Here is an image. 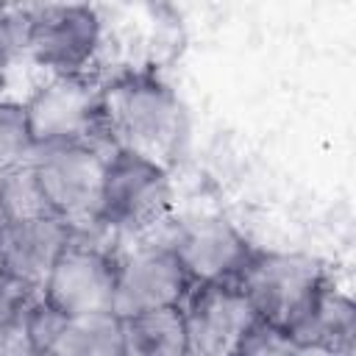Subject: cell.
Segmentation results:
<instances>
[{
  "label": "cell",
  "instance_id": "17",
  "mask_svg": "<svg viewBox=\"0 0 356 356\" xmlns=\"http://www.w3.org/2000/svg\"><path fill=\"white\" fill-rule=\"evenodd\" d=\"M292 339L264 323H256L231 356H289Z\"/></svg>",
  "mask_w": 356,
  "mask_h": 356
},
{
  "label": "cell",
  "instance_id": "4",
  "mask_svg": "<svg viewBox=\"0 0 356 356\" xmlns=\"http://www.w3.org/2000/svg\"><path fill=\"white\" fill-rule=\"evenodd\" d=\"M108 153L100 145H58L36 150L31 159L50 214L67 222L72 234L97 228Z\"/></svg>",
  "mask_w": 356,
  "mask_h": 356
},
{
  "label": "cell",
  "instance_id": "11",
  "mask_svg": "<svg viewBox=\"0 0 356 356\" xmlns=\"http://www.w3.org/2000/svg\"><path fill=\"white\" fill-rule=\"evenodd\" d=\"M72 228L53 214L0 225V250L6 278L31 295H39L56 259L72 239Z\"/></svg>",
  "mask_w": 356,
  "mask_h": 356
},
{
  "label": "cell",
  "instance_id": "18",
  "mask_svg": "<svg viewBox=\"0 0 356 356\" xmlns=\"http://www.w3.org/2000/svg\"><path fill=\"white\" fill-rule=\"evenodd\" d=\"M36 295L25 292L22 286H17L14 281H0V342L17 331L22 325V314L28 309V303L33 300Z\"/></svg>",
  "mask_w": 356,
  "mask_h": 356
},
{
  "label": "cell",
  "instance_id": "19",
  "mask_svg": "<svg viewBox=\"0 0 356 356\" xmlns=\"http://www.w3.org/2000/svg\"><path fill=\"white\" fill-rule=\"evenodd\" d=\"M0 356H44V353L31 342V337H28L25 328L19 325L17 331H11V334L0 342Z\"/></svg>",
  "mask_w": 356,
  "mask_h": 356
},
{
  "label": "cell",
  "instance_id": "20",
  "mask_svg": "<svg viewBox=\"0 0 356 356\" xmlns=\"http://www.w3.org/2000/svg\"><path fill=\"white\" fill-rule=\"evenodd\" d=\"M289 356H348V353H339V350H334V348L314 345V342H292Z\"/></svg>",
  "mask_w": 356,
  "mask_h": 356
},
{
  "label": "cell",
  "instance_id": "22",
  "mask_svg": "<svg viewBox=\"0 0 356 356\" xmlns=\"http://www.w3.org/2000/svg\"><path fill=\"white\" fill-rule=\"evenodd\" d=\"M3 83H6V70L0 67V92H3Z\"/></svg>",
  "mask_w": 356,
  "mask_h": 356
},
{
  "label": "cell",
  "instance_id": "21",
  "mask_svg": "<svg viewBox=\"0 0 356 356\" xmlns=\"http://www.w3.org/2000/svg\"><path fill=\"white\" fill-rule=\"evenodd\" d=\"M0 281H6V261H3V250H0Z\"/></svg>",
  "mask_w": 356,
  "mask_h": 356
},
{
  "label": "cell",
  "instance_id": "5",
  "mask_svg": "<svg viewBox=\"0 0 356 356\" xmlns=\"http://www.w3.org/2000/svg\"><path fill=\"white\" fill-rule=\"evenodd\" d=\"M172 203L170 167L114 147L106 159L97 228L139 234L164 220Z\"/></svg>",
  "mask_w": 356,
  "mask_h": 356
},
{
  "label": "cell",
  "instance_id": "7",
  "mask_svg": "<svg viewBox=\"0 0 356 356\" xmlns=\"http://www.w3.org/2000/svg\"><path fill=\"white\" fill-rule=\"evenodd\" d=\"M103 42V22L92 6L31 8L25 56L47 75H86Z\"/></svg>",
  "mask_w": 356,
  "mask_h": 356
},
{
  "label": "cell",
  "instance_id": "13",
  "mask_svg": "<svg viewBox=\"0 0 356 356\" xmlns=\"http://www.w3.org/2000/svg\"><path fill=\"white\" fill-rule=\"evenodd\" d=\"M128 356H189L181 306L122 320Z\"/></svg>",
  "mask_w": 356,
  "mask_h": 356
},
{
  "label": "cell",
  "instance_id": "14",
  "mask_svg": "<svg viewBox=\"0 0 356 356\" xmlns=\"http://www.w3.org/2000/svg\"><path fill=\"white\" fill-rule=\"evenodd\" d=\"M50 356H128L122 320L111 312L67 320Z\"/></svg>",
  "mask_w": 356,
  "mask_h": 356
},
{
  "label": "cell",
  "instance_id": "15",
  "mask_svg": "<svg viewBox=\"0 0 356 356\" xmlns=\"http://www.w3.org/2000/svg\"><path fill=\"white\" fill-rule=\"evenodd\" d=\"M50 214L31 161L0 172V225Z\"/></svg>",
  "mask_w": 356,
  "mask_h": 356
},
{
  "label": "cell",
  "instance_id": "6",
  "mask_svg": "<svg viewBox=\"0 0 356 356\" xmlns=\"http://www.w3.org/2000/svg\"><path fill=\"white\" fill-rule=\"evenodd\" d=\"M114 281L117 259L100 245L75 234L56 259L39 298L64 320L108 314L114 306Z\"/></svg>",
  "mask_w": 356,
  "mask_h": 356
},
{
  "label": "cell",
  "instance_id": "8",
  "mask_svg": "<svg viewBox=\"0 0 356 356\" xmlns=\"http://www.w3.org/2000/svg\"><path fill=\"white\" fill-rule=\"evenodd\" d=\"M189 286L192 281L167 242L142 245L117 259L111 312L120 320H128L145 312L181 306L189 295Z\"/></svg>",
  "mask_w": 356,
  "mask_h": 356
},
{
  "label": "cell",
  "instance_id": "2",
  "mask_svg": "<svg viewBox=\"0 0 356 356\" xmlns=\"http://www.w3.org/2000/svg\"><path fill=\"white\" fill-rule=\"evenodd\" d=\"M22 108L36 150L58 145H100L111 150L103 89L89 75H47Z\"/></svg>",
  "mask_w": 356,
  "mask_h": 356
},
{
  "label": "cell",
  "instance_id": "12",
  "mask_svg": "<svg viewBox=\"0 0 356 356\" xmlns=\"http://www.w3.org/2000/svg\"><path fill=\"white\" fill-rule=\"evenodd\" d=\"M353 337H356V306L350 295L339 289L331 281V275H325L306 320L292 334V342H314L353 356Z\"/></svg>",
  "mask_w": 356,
  "mask_h": 356
},
{
  "label": "cell",
  "instance_id": "3",
  "mask_svg": "<svg viewBox=\"0 0 356 356\" xmlns=\"http://www.w3.org/2000/svg\"><path fill=\"white\" fill-rule=\"evenodd\" d=\"M325 275V267L309 256L253 253L234 284L248 298L259 323L292 339L298 325L306 320Z\"/></svg>",
  "mask_w": 356,
  "mask_h": 356
},
{
  "label": "cell",
  "instance_id": "9",
  "mask_svg": "<svg viewBox=\"0 0 356 356\" xmlns=\"http://www.w3.org/2000/svg\"><path fill=\"white\" fill-rule=\"evenodd\" d=\"M181 312L189 356H231L259 323L236 284H195Z\"/></svg>",
  "mask_w": 356,
  "mask_h": 356
},
{
  "label": "cell",
  "instance_id": "10",
  "mask_svg": "<svg viewBox=\"0 0 356 356\" xmlns=\"http://www.w3.org/2000/svg\"><path fill=\"white\" fill-rule=\"evenodd\" d=\"M192 284H234L253 256L242 231L222 214H200L167 242Z\"/></svg>",
  "mask_w": 356,
  "mask_h": 356
},
{
  "label": "cell",
  "instance_id": "1",
  "mask_svg": "<svg viewBox=\"0 0 356 356\" xmlns=\"http://www.w3.org/2000/svg\"><path fill=\"white\" fill-rule=\"evenodd\" d=\"M111 150H131L170 167L186 139V111L178 95L150 75H128L103 89Z\"/></svg>",
  "mask_w": 356,
  "mask_h": 356
},
{
  "label": "cell",
  "instance_id": "16",
  "mask_svg": "<svg viewBox=\"0 0 356 356\" xmlns=\"http://www.w3.org/2000/svg\"><path fill=\"white\" fill-rule=\"evenodd\" d=\"M33 153L36 147L28 134L22 103L0 97V172L31 161Z\"/></svg>",
  "mask_w": 356,
  "mask_h": 356
}]
</instances>
